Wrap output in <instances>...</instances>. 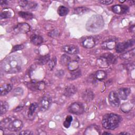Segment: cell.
<instances>
[{
	"label": "cell",
	"instance_id": "obj_1",
	"mask_svg": "<svg viewBox=\"0 0 135 135\" xmlns=\"http://www.w3.org/2000/svg\"><path fill=\"white\" fill-rule=\"evenodd\" d=\"M22 65L21 57L17 55H13L8 56L2 61L1 68L5 73H15L21 70Z\"/></svg>",
	"mask_w": 135,
	"mask_h": 135
},
{
	"label": "cell",
	"instance_id": "obj_2",
	"mask_svg": "<svg viewBox=\"0 0 135 135\" xmlns=\"http://www.w3.org/2000/svg\"><path fill=\"white\" fill-rule=\"evenodd\" d=\"M104 22L102 16L98 14L92 15L90 17L85 24L86 30L92 33L100 31L104 26Z\"/></svg>",
	"mask_w": 135,
	"mask_h": 135
},
{
	"label": "cell",
	"instance_id": "obj_3",
	"mask_svg": "<svg viewBox=\"0 0 135 135\" xmlns=\"http://www.w3.org/2000/svg\"><path fill=\"white\" fill-rule=\"evenodd\" d=\"M121 121V117L113 113H107L102 118V126L108 130H113L117 128Z\"/></svg>",
	"mask_w": 135,
	"mask_h": 135
},
{
	"label": "cell",
	"instance_id": "obj_4",
	"mask_svg": "<svg viewBox=\"0 0 135 135\" xmlns=\"http://www.w3.org/2000/svg\"><path fill=\"white\" fill-rule=\"evenodd\" d=\"M134 45V40H130L127 41L119 42L115 46V50L118 53H122Z\"/></svg>",
	"mask_w": 135,
	"mask_h": 135
},
{
	"label": "cell",
	"instance_id": "obj_5",
	"mask_svg": "<svg viewBox=\"0 0 135 135\" xmlns=\"http://www.w3.org/2000/svg\"><path fill=\"white\" fill-rule=\"evenodd\" d=\"M68 111L71 113L79 115L82 114L84 112V108L82 103L75 102L69 106Z\"/></svg>",
	"mask_w": 135,
	"mask_h": 135
},
{
	"label": "cell",
	"instance_id": "obj_6",
	"mask_svg": "<svg viewBox=\"0 0 135 135\" xmlns=\"http://www.w3.org/2000/svg\"><path fill=\"white\" fill-rule=\"evenodd\" d=\"M23 122L19 119H14L7 125L6 129L10 131L16 132L20 131L23 127Z\"/></svg>",
	"mask_w": 135,
	"mask_h": 135
},
{
	"label": "cell",
	"instance_id": "obj_7",
	"mask_svg": "<svg viewBox=\"0 0 135 135\" xmlns=\"http://www.w3.org/2000/svg\"><path fill=\"white\" fill-rule=\"evenodd\" d=\"M52 99L50 96L45 95L43 97L38 105L39 109L41 111H45L47 110L51 105Z\"/></svg>",
	"mask_w": 135,
	"mask_h": 135
},
{
	"label": "cell",
	"instance_id": "obj_8",
	"mask_svg": "<svg viewBox=\"0 0 135 135\" xmlns=\"http://www.w3.org/2000/svg\"><path fill=\"white\" fill-rule=\"evenodd\" d=\"M108 100L110 104L114 107H118L120 105V99L117 93L115 91H111L108 95Z\"/></svg>",
	"mask_w": 135,
	"mask_h": 135
},
{
	"label": "cell",
	"instance_id": "obj_9",
	"mask_svg": "<svg viewBox=\"0 0 135 135\" xmlns=\"http://www.w3.org/2000/svg\"><path fill=\"white\" fill-rule=\"evenodd\" d=\"M27 86L30 89L33 91H41L45 88V83L43 81H31L27 83Z\"/></svg>",
	"mask_w": 135,
	"mask_h": 135
},
{
	"label": "cell",
	"instance_id": "obj_10",
	"mask_svg": "<svg viewBox=\"0 0 135 135\" xmlns=\"http://www.w3.org/2000/svg\"><path fill=\"white\" fill-rule=\"evenodd\" d=\"M30 26L26 23H21L17 24L14 28L16 33H26L30 31Z\"/></svg>",
	"mask_w": 135,
	"mask_h": 135
},
{
	"label": "cell",
	"instance_id": "obj_11",
	"mask_svg": "<svg viewBox=\"0 0 135 135\" xmlns=\"http://www.w3.org/2000/svg\"><path fill=\"white\" fill-rule=\"evenodd\" d=\"M18 4L21 7L26 10L34 9L37 7V4L36 3L26 0L19 1Z\"/></svg>",
	"mask_w": 135,
	"mask_h": 135
},
{
	"label": "cell",
	"instance_id": "obj_12",
	"mask_svg": "<svg viewBox=\"0 0 135 135\" xmlns=\"http://www.w3.org/2000/svg\"><path fill=\"white\" fill-rule=\"evenodd\" d=\"M129 7L124 5H115L112 7V11L117 14H123L129 11Z\"/></svg>",
	"mask_w": 135,
	"mask_h": 135
},
{
	"label": "cell",
	"instance_id": "obj_13",
	"mask_svg": "<svg viewBox=\"0 0 135 135\" xmlns=\"http://www.w3.org/2000/svg\"><path fill=\"white\" fill-rule=\"evenodd\" d=\"M84 134L85 135H99L101 134L100 128L98 126L93 124L88 127Z\"/></svg>",
	"mask_w": 135,
	"mask_h": 135
},
{
	"label": "cell",
	"instance_id": "obj_14",
	"mask_svg": "<svg viewBox=\"0 0 135 135\" xmlns=\"http://www.w3.org/2000/svg\"><path fill=\"white\" fill-rule=\"evenodd\" d=\"M62 51L69 54H76L79 53V48L74 45H65L62 47Z\"/></svg>",
	"mask_w": 135,
	"mask_h": 135
},
{
	"label": "cell",
	"instance_id": "obj_15",
	"mask_svg": "<svg viewBox=\"0 0 135 135\" xmlns=\"http://www.w3.org/2000/svg\"><path fill=\"white\" fill-rule=\"evenodd\" d=\"M94 95L93 92L89 89H87L85 90L82 94V98L85 102H90L94 98Z\"/></svg>",
	"mask_w": 135,
	"mask_h": 135
},
{
	"label": "cell",
	"instance_id": "obj_16",
	"mask_svg": "<svg viewBox=\"0 0 135 135\" xmlns=\"http://www.w3.org/2000/svg\"><path fill=\"white\" fill-rule=\"evenodd\" d=\"M131 93V90L129 88H122L119 89L118 90V96L119 97L123 100H126L128 96Z\"/></svg>",
	"mask_w": 135,
	"mask_h": 135
},
{
	"label": "cell",
	"instance_id": "obj_17",
	"mask_svg": "<svg viewBox=\"0 0 135 135\" xmlns=\"http://www.w3.org/2000/svg\"><path fill=\"white\" fill-rule=\"evenodd\" d=\"M83 47L86 49H91L95 45V41L93 37L90 36L85 38L82 42Z\"/></svg>",
	"mask_w": 135,
	"mask_h": 135
},
{
	"label": "cell",
	"instance_id": "obj_18",
	"mask_svg": "<svg viewBox=\"0 0 135 135\" xmlns=\"http://www.w3.org/2000/svg\"><path fill=\"white\" fill-rule=\"evenodd\" d=\"M77 91L76 87L74 85H70L66 86L64 90V95L66 97H70L74 94Z\"/></svg>",
	"mask_w": 135,
	"mask_h": 135
},
{
	"label": "cell",
	"instance_id": "obj_19",
	"mask_svg": "<svg viewBox=\"0 0 135 135\" xmlns=\"http://www.w3.org/2000/svg\"><path fill=\"white\" fill-rule=\"evenodd\" d=\"M117 43L113 40H108L105 42H103L102 44V47L105 50H112L115 48Z\"/></svg>",
	"mask_w": 135,
	"mask_h": 135
},
{
	"label": "cell",
	"instance_id": "obj_20",
	"mask_svg": "<svg viewBox=\"0 0 135 135\" xmlns=\"http://www.w3.org/2000/svg\"><path fill=\"white\" fill-rule=\"evenodd\" d=\"M31 43L35 45H39L43 42V39L42 36L36 35L33 34L30 37Z\"/></svg>",
	"mask_w": 135,
	"mask_h": 135
},
{
	"label": "cell",
	"instance_id": "obj_21",
	"mask_svg": "<svg viewBox=\"0 0 135 135\" xmlns=\"http://www.w3.org/2000/svg\"><path fill=\"white\" fill-rule=\"evenodd\" d=\"M1 95H5L8 93L12 90V85L11 84H3L1 86Z\"/></svg>",
	"mask_w": 135,
	"mask_h": 135
},
{
	"label": "cell",
	"instance_id": "obj_22",
	"mask_svg": "<svg viewBox=\"0 0 135 135\" xmlns=\"http://www.w3.org/2000/svg\"><path fill=\"white\" fill-rule=\"evenodd\" d=\"M14 14L13 11L9 8H4L1 13V20L9 18Z\"/></svg>",
	"mask_w": 135,
	"mask_h": 135
},
{
	"label": "cell",
	"instance_id": "obj_23",
	"mask_svg": "<svg viewBox=\"0 0 135 135\" xmlns=\"http://www.w3.org/2000/svg\"><path fill=\"white\" fill-rule=\"evenodd\" d=\"M97 64L98 66L104 68L108 67L110 64L109 63L107 59L101 55L100 57L97 60Z\"/></svg>",
	"mask_w": 135,
	"mask_h": 135
},
{
	"label": "cell",
	"instance_id": "obj_24",
	"mask_svg": "<svg viewBox=\"0 0 135 135\" xmlns=\"http://www.w3.org/2000/svg\"><path fill=\"white\" fill-rule=\"evenodd\" d=\"M134 56V49L129 50L121 55L120 57L124 60H130Z\"/></svg>",
	"mask_w": 135,
	"mask_h": 135
},
{
	"label": "cell",
	"instance_id": "obj_25",
	"mask_svg": "<svg viewBox=\"0 0 135 135\" xmlns=\"http://www.w3.org/2000/svg\"><path fill=\"white\" fill-rule=\"evenodd\" d=\"M50 60V57L49 54L40 56L38 57L37 59H36V61L38 64L40 65H44L46 63H47L49 60Z\"/></svg>",
	"mask_w": 135,
	"mask_h": 135
},
{
	"label": "cell",
	"instance_id": "obj_26",
	"mask_svg": "<svg viewBox=\"0 0 135 135\" xmlns=\"http://www.w3.org/2000/svg\"><path fill=\"white\" fill-rule=\"evenodd\" d=\"M102 55L107 59V60L108 61L109 64H114L116 62V61H117L116 57L113 54L111 53H107L103 54Z\"/></svg>",
	"mask_w": 135,
	"mask_h": 135
},
{
	"label": "cell",
	"instance_id": "obj_27",
	"mask_svg": "<svg viewBox=\"0 0 135 135\" xmlns=\"http://www.w3.org/2000/svg\"><path fill=\"white\" fill-rule=\"evenodd\" d=\"M38 107V104L36 103H32L30 104L29 108H28V117H33V115Z\"/></svg>",
	"mask_w": 135,
	"mask_h": 135
},
{
	"label": "cell",
	"instance_id": "obj_28",
	"mask_svg": "<svg viewBox=\"0 0 135 135\" xmlns=\"http://www.w3.org/2000/svg\"><path fill=\"white\" fill-rule=\"evenodd\" d=\"M67 66H68V69L70 71H71V72L72 71H74L77 70V69H78V68H79V63H78L77 61H76V60H72V61H71L68 63Z\"/></svg>",
	"mask_w": 135,
	"mask_h": 135
},
{
	"label": "cell",
	"instance_id": "obj_29",
	"mask_svg": "<svg viewBox=\"0 0 135 135\" xmlns=\"http://www.w3.org/2000/svg\"><path fill=\"white\" fill-rule=\"evenodd\" d=\"M94 76L95 79L101 81L105 79L107 77V73L105 71L102 70H99L97 71L95 73Z\"/></svg>",
	"mask_w": 135,
	"mask_h": 135
},
{
	"label": "cell",
	"instance_id": "obj_30",
	"mask_svg": "<svg viewBox=\"0 0 135 135\" xmlns=\"http://www.w3.org/2000/svg\"><path fill=\"white\" fill-rule=\"evenodd\" d=\"M89 11V9L88 8H86L85 7H78L74 9L73 13L76 14L82 15L86 13Z\"/></svg>",
	"mask_w": 135,
	"mask_h": 135
},
{
	"label": "cell",
	"instance_id": "obj_31",
	"mask_svg": "<svg viewBox=\"0 0 135 135\" xmlns=\"http://www.w3.org/2000/svg\"><path fill=\"white\" fill-rule=\"evenodd\" d=\"M9 108V104L8 103L5 101H1V114L2 115L5 114L8 110Z\"/></svg>",
	"mask_w": 135,
	"mask_h": 135
},
{
	"label": "cell",
	"instance_id": "obj_32",
	"mask_svg": "<svg viewBox=\"0 0 135 135\" xmlns=\"http://www.w3.org/2000/svg\"><path fill=\"white\" fill-rule=\"evenodd\" d=\"M18 15L20 16L21 17L26 20H31L32 18H33V14L30 12H18Z\"/></svg>",
	"mask_w": 135,
	"mask_h": 135
},
{
	"label": "cell",
	"instance_id": "obj_33",
	"mask_svg": "<svg viewBox=\"0 0 135 135\" xmlns=\"http://www.w3.org/2000/svg\"><path fill=\"white\" fill-rule=\"evenodd\" d=\"M69 12V8L64 6H60L57 9V13L60 16H65Z\"/></svg>",
	"mask_w": 135,
	"mask_h": 135
},
{
	"label": "cell",
	"instance_id": "obj_34",
	"mask_svg": "<svg viewBox=\"0 0 135 135\" xmlns=\"http://www.w3.org/2000/svg\"><path fill=\"white\" fill-rule=\"evenodd\" d=\"M71 61V57L68 55L63 54L61 57L60 62L62 65H68Z\"/></svg>",
	"mask_w": 135,
	"mask_h": 135
},
{
	"label": "cell",
	"instance_id": "obj_35",
	"mask_svg": "<svg viewBox=\"0 0 135 135\" xmlns=\"http://www.w3.org/2000/svg\"><path fill=\"white\" fill-rule=\"evenodd\" d=\"M81 75V71L80 70H76L74 71H72L71 73V75H70V79L71 80H74L75 79H77L79 76H80Z\"/></svg>",
	"mask_w": 135,
	"mask_h": 135
},
{
	"label": "cell",
	"instance_id": "obj_36",
	"mask_svg": "<svg viewBox=\"0 0 135 135\" xmlns=\"http://www.w3.org/2000/svg\"><path fill=\"white\" fill-rule=\"evenodd\" d=\"M48 66L50 70H52L54 66L56 65V57H53L52 59L50 60L48 62Z\"/></svg>",
	"mask_w": 135,
	"mask_h": 135
},
{
	"label": "cell",
	"instance_id": "obj_37",
	"mask_svg": "<svg viewBox=\"0 0 135 135\" xmlns=\"http://www.w3.org/2000/svg\"><path fill=\"white\" fill-rule=\"evenodd\" d=\"M48 35L49 36L51 37H53V38H55V37H56L59 36V32L56 29H54L51 31H50L49 33H48Z\"/></svg>",
	"mask_w": 135,
	"mask_h": 135
},
{
	"label": "cell",
	"instance_id": "obj_38",
	"mask_svg": "<svg viewBox=\"0 0 135 135\" xmlns=\"http://www.w3.org/2000/svg\"><path fill=\"white\" fill-rule=\"evenodd\" d=\"M23 90L22 88H16L15 90L13 91V94L15 96H18L21 95L23 94Z\"/></svg>",
	"mask_w": 135,
	"mask_h": 135
},
{
	"label": "cell",
	"instance_id": "obj_39",
	"mask_svg": "<svg viewBox=\"0 0 135 135\" xmlns=\"http://www.w3.org/2000/svg\"><path fill=\"white\" fill-rule=\"evenodd\" d=\"M24 48V46L22 44H20V45H15L12 48V50L11 52H15L16 51L18 50H22Z\"/></svg>",
	"mask_w": 135,
	"mask_h": 135
},
{
	"label": "cell",
	"instance_id": "obj_40",
	"mask_svg": "<svg viewBox=\"0 0 135 135\" xmlns=\"http://www.w3.org/2000/svg\"><path fill=\"white\" fill-rule=\"evenodd\" d=\"M20 134H23V135H30L33 134V133L30 130H24L19 133Z\"/></svg>",
	"mask_w": 135,
	"mask_h": 135
},
{
	"label": "cell",
	"instance_id": "obj_41",
	"mask_svg": "<svg viewBox=\"0 0 135 135\" xmlns=\"http://www.w3.org/2000/svg\"><path fill=\"white\" fill-rule=\"evenodd\" d=\"M113 1L112 0H108V1H99V2L101 4H102L103 5H109L113 3Z\"/></svg>",
	"mask_w": 135,
	"mask_h": 135
},
{
	"label": "cell",
	"instance_id": "obj_42",
	"mask_svg": "<svg viewBox=\"0 0 135 135\" xmlns=\"http://www.w3.org/2000/svg\"><path fill=\"white\" fill-rule=\"evenodd\" d=\"M72 120H73V118H72V117L71 115H67V116L66 117L65 121L71 123Z\"/></svg>",
	"mask_w": 135,
	"mask_h": 135
},
{
	"label": "cell",
	"instance_id": "obj_43",
	"mask_svg": "<svg viewBox=\"0 0 135 135\" xmlns=\"http://www.w3.org/2000/svg\"><path fill=\"white\" fill-rule=\"evenodd\" d=\"M23 106L24 105H18L17 107H16L14 110V111H21L22 109V108H23Z\"/></svg>",
	"mask_w": 135,
	"mask_h": 135
},
{
	"label": "cell",
	"instance_id": "obj_44",
	"mask_svg": "<svg viewBox=\"0 0 135 135\" xmlns=\"http://www.w3.org/2000/svg\"><path fill=\"white\" fill-rule=\"evenodd\" d=\"M1 5H7V1H1Z\"/></svg>",
	"mask_w": 135,
	"mask_h": 135
},
{
	"label": "cell",
	"instance_id": "obj_45",
	"mask_svg": "<svg viewBox=\"0 0 135 135\" xmlns=\"http://www.w3.org/2000/svg\"><path fill=\"white\" fill-rule=\"evenodd\" d=\"M120 134H130V133H129L128 132H121V133H120Z\"/></svg>",
	"mask_w": 135,
	"mask_h": 135
},
{
	"label": "cell",
	"instance_id": "obj_46",
	"mask_svg": "<svg viewBox=\"0 0 135 135\" xmlns=\"http://www.w3.org/2000/svg\"><path fill=\"white\" fill-rule=\"evenodd\" d=\"M111 134V133H110V132H103V133H102V134Z\"/></svg>",
	"mask_w": 135,
	"mask_h": 135
}]
</instances>
